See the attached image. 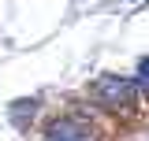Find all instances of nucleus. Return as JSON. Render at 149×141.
Listing matches in <instances>:
<instances>
[{
    "mask_svg": "<svg viewBox=\"0 0 149 141\" xmlns=\"http://www.w3.org/2000/svg\"><path fill=\"white\" fill-rule=\"evenodd\" d=\"M93 93L108 108H130L134 104V82H127V78H101L93 86Z\"/></svg>",
    "mask_w": 149,
    "mask_h": 141,
    "instance_id": "1",
    "label": "nucleus"
},
{
    "mask_svg": "<svg viewBox=\"0 0 149 141\" xmlns=\"http://www.w3.org/2000/svg\"><path fill=\"white\" fill-rule=\"evenodd\" d=\"M45 141H90V134L82 126H74V123H56Z\"/></svg>",
    "mask_w": 149,
    "mask_h": 141,
    "instance_id": "2",
    "label": "nucleus"
},
{
    "mask_svg": "<svg viewBox=\"0 0 149 141\" xmlns=\"http://www.w3.org/2000/svg\"><path fill=\"white\" fill-rule=\"evenodd\" d=\"M138 78H142V82H146V86H149V56H146V59H142V63H138Z\"/></svg>",
    "mask_w": 149,
    "mask_h": 141,
    "instance_id": "3",
    "label": "nucleus"
}]
</instances>
